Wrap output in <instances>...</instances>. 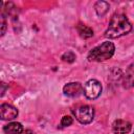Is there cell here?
I'll return each instance as SVG.
<instances>
[{
	"label": "cell",
	"instance_id": "obj_2",
	"mask_svg": "<svg viewBox=\"0 0 134 134\" xmlns=\"http://www.w3.org/2000/svg\"><path fill=\"white\" fill-rule=\"evenodd\" d=\"M115 46L112 42L106 41L100 45L92 48L88 53V61L90 62H104L113 57Z\"/></svg>",
	"mask_w": 134,
	"mask_h": 134
},
{
	"label": "cell",
	"instance_id": "obj_6",
	"mask_svg": "<svg viewBox=\"0 0 134 134\" xmlns=\"http://www.w3.org/2000/svg\"><path fill=\"white\" fill-rule=\"evenodd\" d=\"M18 109L9 104H2L0 106V117L2 120H13L18 116Z\"/></svg>",
	"mask_w": 134,
	"mask_h": 134
},
{
	"label": "cell",
	"instance_id": "obj_5",
	"mask_svg": "<svg viewBox=\"0 0 134 134\" xmlns=\"http://www.w3.org/2000/svg\"><path fill=\"white\" fill-rule=\"evenodd\" d=\"M63 93L69 97H79L84 93V87L80 82H70L64 85Z\"/></svg>",
	"mask_w": 134,
	"mask_h": 134
},
{
	"label": "cell",
	"instance_id": "obj_9",
	"mask_svg": "<svg viewBox=\"0 0 134 134\" xmlns=\"http://www.w3.org/2000/svg\"><path fill=\"white\" fill-rule=\"evenodd\" d=\"M3 132L5 134H22L24 130H23V126L20 122L12 121L3 126Z\"/></svg>",
	"mask_w": 134,
	"mask_h": 134
},
{
	"label": "cell",
	"instance_id": "obj_16",
	"mask_svg": "<svg viewBox=\"0 0 134 134\" xmlns=\"http://www.w3.org/2000/svg\"><path fill=\"white\" fill-rule=\"evenodd\" d=\"M23 134H35L31 130H25L24 132H23Z\"/></svg>",
	"mask_w": 134,
	"mask_h": 134
},
{
	"label": "cell",
	"instance_id": "obj_13",
	"mask_svg": "<svg viewBox=\"0 0 134 134\" xmlns=\"http://www.w3.org/2000/svg\"><path fill=\"white\" fill-rule=\"evenodd\" d=\"M72 122H73L72 117H70V116H68V115H65V116H63L62 119H61L60 127H61V128H65V127H68V126L72 125Z\"/></svg>",
	"mask_w": 134,
	"mask_h": 134
},
{
	"label": "cell",
	"instance_id": "obj_8",
	"mask_svg": "<svg viewBox=\"0 0 134 134\" xmlns=\"http://www.w3.org/2000/svg\"><path fill=\"white\" fill-rule=\"evenodd\" d=\"M121 84L125 89H130L134 87V62L128 66L126 72L122 75Z\"/></svg>",
	"mask_w": 134,
	"mask_h": 134
},
{
	"label": "cell",
	"instance_id": "obj_7",
	"mask_svg": "<svg viewBox=\"0 0 134 134\" xmlns=\"http://www.w3.org/2000/svg\"><path fill=\"white\" fill-rule=\"evenodd\" d=\"M132 129L131 122L125 119H115L112 124V131L115 134H128Z\"/></svg>",
	"mask_w": 134,
	"mask_h": 134
},
{
	"label": "cell",
	"instance_id": "obj_14",
	"mask_svg": "<svg viewBox=\"0 0 134 134\" xmlns=\"http://www.w3.org/2000/svg\"><path fill=\"white\" fill-rule=\"evenodd\" d=\"M5 30H6V22L4 20V16L1 15V37L4 36Z\"/></svg>",
	"mask_w": 134,
	"mask_h": 134
},
{
	"label": "cell",
	"instance_id": "obj_10",
	"mask_svg": "<svg viewBox=\"0 0 134 134\" xmlns=\"http://www.w3.org/2000/svg\"><path fill=\"white\" fill-rule=\"evenodd\" d=\"M109 8H110V4L107 1H97L94 4V9L98 17L105 16L109 12Z\"/></svg>",
	"mask_w": 134,
	"mask_h": 134
},
{
	"label": "cell",
	"instance_id": "obj_12",
	"mask_svg": "<svg viewBox=\"0 0 134 134\" xmlns=\"http://www.w3.org/2000/svg\"><path fill=\"white\" fill-rule=\"evenodd\" d=\"M61 59H62V61H64V62H67V63H73V62L75 61V54H74L73 51L68 50V51H66V52H64V53L62 54Z\"/></svg>",
	"mask_w": 134,
	"mask_h": 134
},
{
	"label": "cell",
	"instance_id": "obj_15",
	"mask_svg": "<svg viewBox=\"0 0 134 134\" xmlns=\"http://www.w3.org/2000/svg\"><path fill=\"white\" fill-rule=\"evenodd\" d=\"M6 88H7V86H6V84L5 83H1V96H3L4 95V93H5V90H6Z\"/></svg>",
	"mask_w": 134,
	"mask_h": 134
},
{
	"label": "cell",
	"instance_id": "obj_1",
	"mask_svg": "<svg viewBox=\"0 0 134 134\" xmlns=\"http://www.w3.org/2000/svg\"><path fill=\"white\" fill-rule=\"evenodd\" d=\"M131 30L132 25L127 16L124 14H114L105 31V37L108 39H116L128 35Z\"/></svg>",
	"mask_w": 134,
	"mask_h": 134
},
{
	"label": "cell",
	"instance_id": "obj_3",
	"mask_svg": "<svg viewBox=\"0 0 134 134\" xmlns=\"http://www.w3.org/2000/svg\"><path fill=\"white\" fill-rule=\"evenodd\" d=\"M72 113H73L75 119L83 125H88V124L92 122V120L94 118V114H95L93 107H91L89 105H83V106L76 107V108L72 109Z\"/></svg>",
	"mask_w": 134,
	"mask_h": 134
},
{
	"label": "cell",
	"instance_id": "obj_4",
	"mask_svg": "<svg viewBox=\"0 0 134 134\" xmlns=\"http://www.w3.org/2000/svg\"><path fill=\"white\" fill-rule=\"evenodd\" d=\"M102 90L100 83L95 79L89 80L84 86V94L88 99H96L100 95Z\"/></svg>",
	"mask_w": 134,
	"mask_h": 134
},
{
	"label": "cell",
	"instance_id": "obj_11",
	"mask_svg": "<svg viewBox=\"0 0 134 134\" xmlns=\"http://www.w3.org/2000/svg\"><path fill=\"white\" fill-rule=\"evenodd\" d=\"M76 29L80 37L83 39H89L93 36V29L83 23H79V25L76 26Z\"/></svg>",
	"mask_w": 134,
	"mask_h": 134
},
{
	"label": "cell",
	"instance_id": "obj_17",
	"mask_svg": "<svg viewBox=\"0 0 134 134\" xmlns=\"http://www.w3.org/2000/svg\"><path fill=\"white\" fill-rule=\"evenodd\" d=\"M133 134H134V132H133Z\"/></svg>",
	"mask_w": 134,
	"mask_h": 134
}]
</instances>
